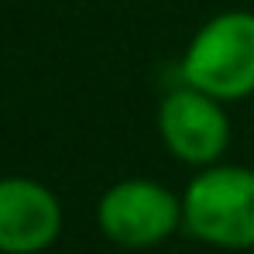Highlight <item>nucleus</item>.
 Here are the masks:
<instances>
[{
	"label": "nucleus",
	"instance_id": "obj_5",
	"mask_svg": "<svg viewBox=\"0 0 254 254\" xmlns=\"http://www.w3.org/2000/svg\"><path fill=\"white\" fill-rule=\"evenodd\" d=\"M62 234L59 196L28 175L0 179V254H42Z\"/></svg>",
	"mask_w": 254,
	"mask_h": 254
},
{
	"label": "nucleus",
	"instance_id": "obj_1",
	"mask_svg": "<svg viewBox=\"0 0 254 254\" xmlns=\"http://www.w3.org/2000/svg\"><path fill=\"white\" fill-rule=\"evenodd\" d=\"M182 227L223 251L254 248V169L248 165H206L182 192Z\"/></svg>",
	"mask_w": 254,
	"mask_h": 254
},
{
	"label": "nucleus",
	"instance_id": "obj_3",
	"mask_svg": "<svg viewBox=\"0 0 254 254\" xmlns=\"http://www.w3.org/2000/svg\"><path fill=\"white\" fill-rule=\"evenodd\" d=\"M96 227L117 248H155L182 227V196L155 179H121L103 189Z\"/></svg>",
	"mask_w": 254,
	"mask_h": 254
},
{
	"label": "nucleus",
	"instance_id": "obj_4",
	"mask_svg": "<svg viewBox=\"0 0 254 254\" xmlns=\"http://www.w3.org/2000/svg\"><path fill=\"white\" fill-rule=\"evenodd\" d=\"M158 137L172 158L192 169L216 165L230 144L227 103L182 83L158 103Z\"/></svg>",
	"mask_w": 254,
	"mask_h": 254
},
{
	"label": "nucleus",
	"instance_id": "obj_2",
	"mask_svg": "<svg viewBox=\"0 0 254 254\" xmlns=\"http://www.w3.org/2000/svg\"><path fill=\"white\" fill-rule=\"evenodd\" d=\"M182 83L223 103L254 93V14L223 10L210 17L182 52Z\"/></svg>",
	"mask_w": 254,
	"mask_h": 254
}]
</instances>
